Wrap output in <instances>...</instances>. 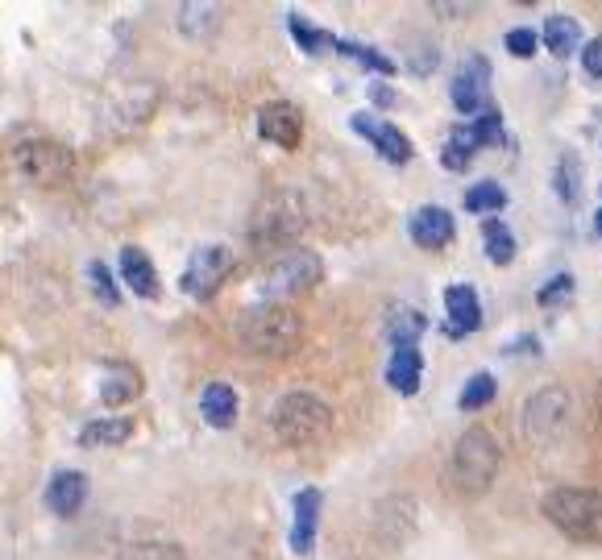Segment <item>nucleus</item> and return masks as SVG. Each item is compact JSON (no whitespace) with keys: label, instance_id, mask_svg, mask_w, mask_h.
I'll return each instance as SVG.
<instances>
[{"label":"nucleus","instance_id":"34","mask_svg":"<svg viewBox=\"0 0 602 560\" xmlns=\"http://www.w3.org/2000/svg\"><path fill=\"white\" fill-rule=\"evenodd\" d=\"M436 63H441V46H436L432 38L412 42V50H407V71H412V75H432Z\"/></svg>","mask_w":602,"mask_h":560},{"label":"nucleus","instance_id":"29","mask_svg":"<svg viewBox=\"0 0 602 560\" xmlns=\"http://www.w3.org/2000/svg\"><path fill=\"white\" fill-rule=\"evenodd\" d=\"M507 208V191H503V183H495V179H482V183H474L470 191H465V212H474V216H495V212H503Z\"/></svg>","mask_w":602,"mask_h":560},{"label":"nucleus","instance_id":"13","mask_svg":"<svg viewBox=\"0 0 602 560\" xmlns=\"http://www.w3.org/2000/svg\"><path fill=\"white\" fill-rule=\"evenodd\" d=\"M482 328V303H478V291L470 283H453L445 287V336L461 341Z\"/></svg>","mask_w":602,"mask_h":560},{"label":"nucleus","instance_id":"19","mask_svg":"<svg viewBox=\"0 0 602 560\" xmlns=\"http://www.w3.org/2000/svg\"><path fill=\"white\" fill-rule=\"evenodd\" d=\"M428 332V316L412 303H391L387 307V341L399 345H420V336Z\"/></svg>","mask_w":602,"mask_h":560},{"label":"nucleus","instance_id":"18","mask_svg":"<svg viewBox=\"0 0 602 560\" xmlns=\"http://www.w3.org/2000/svg\"><path fill=\"white\" fill-rule=\"evenodd\" d=\"M121 278L129 283L133 295H142V299L158 295V270H154L146 249H138V245H125L121 249Z\"/></svg>","mask_w":602,"mask_h":560},{"label":"nucleus","instance_id":"9","mask_svg":"<svg viewBox=\"0 0 602 560\" xmlns=\"http://www.w3.org/2000/svg\"><path fill=\"white\" fill-rule=\"evenodd\" d=\"M233 266H237L233 249H225V245H200L196 254L187 258V266L179 274V287L191 299H212L216 291L225 287V278L233 274Z\"/></svg>","mask_w":602,"mask_h":560},{"label":"nucleus","instance_id":"6","mask_svg":"<svg viewBox=\"0 0 602 560\" xmlns=\"http://www.w3.org/2000/svg\"><path fill=\"white\" fill-rule=\"evenodd\" d=\"M324 262L312 254V249H287L262 274V299L266 303H287L291 295H304L320 283Z\"/></svg>","mask_w":602,"mask_h":560},{"label":"nucleus","instance_id":"10","mask_svg":"<svg viewBox=\"0 0 602 560\" xmlns=\"http://www.w3.org/2000/svg\"><path fill=\"white\" fill-rule=\"evenodd\" d=\"M349 129L358 133V137H366V142L378 150V158H387V162H395V166H407V162H412V154H416V150H412V137H407L399 125L374 117V112H353Z\"/></svg>","mask_w":602,"mask_h":560},{"label":"nucleus","instance_id":"26","mask_svg":"<svg viewBox=\"0 0 602 560\" xmlns=\"http://www.w3.org/2000/svg\"><path fill=\"white\" fill-rule=\"evenodd\" d=\"M287 30H291L295 46L304 50V54H328V50H337V42H341L328 30H320V25H312L304 13H287Z\"/></svg>","mask_w":602,"mask_h":560},{"label":"nucleus","instance_id":"11","mask_svg":"<svg viewBox=\"0 0 602 560\" xmlns=\"http://www.w3.org/2000/svg\"><path fill=\"white\" fill-rule=\"evenodd\" d=\"M490 59L486 54H470V59L461 63V71L453 75V83H449V100H453V108L461 112V117H478V112L486 108V83H490Z\"/></svg>","mask_w":602,"mask_h":560},{"label":"nucleus","instance_id":"40","mask_svg":"<svg viewBox=\"0 0 602 560\" xmlns=\"http://www.w3.org/2000/svg\"><path fill=\"white\" fill-rule=\"evenodd\" d=\"M511 353H540V341L536 336H519V341L511 345Z\"/></svg>","mask_w":602,"mask_h":560},{"label":"nucleus","instance_id":"37","mask_svg":"<svg viewBox=\"0 0 602 560\" xmlns=\"http://www.w3.org/2000/svg\"><path fill=\"white\" fill-rule=\"evenodd\" d=\"M88 278H92V291H96L108 307L121 303V291H117V283H113V270H108L104 262H92V266H88Z\"/></svg>","mask_w":602,"mask_h":560},{"label":"nucleus","instance_id":"1","mask_svg":"<svg viewBox=\"0 0 602 560\" xmlns=\"http://www.w3.org/2000/svg\"><path fill=\"white\" fill-rule=\"evenodd\" d=\"M499 440L495 432H486V428H465L453 444V457L445 465V490L461 494V498H478L490 490V482H495V473H499Z\"/></svg>","mask_w":602,"mask_h":560},{"label":"nucleus","instance_id":"41","mask_svg":"<svg viewBox=\"0 0 602 560\" xmlns=\"http://www.w3.org/2000/svg\"><path fill=\"white\" fill-rule=\"evenodd\" d=\"M432 9H436V13H445V17H457V13H470L474 5H445V0H436Z\"/></svg>","mask_w":602,"mask_h":560},{"label":"nucleus","instance_id":"12","mask_svg":"<svg viewBox=\"0 0 602 560\" xmlns=\"http://www.w3.org/2000/svg\"><path fill=\"white\" fill-rule=\"evenodd\" d=\"M258 133L270 146L295 150L299 137H304V112H299L291 100H270V104L258 108Z\"/></svg>","mask_w":602,"mask_h":560},{"label":"nucleus","instance_id":"3","mask_svg":"<svg viewBox=\"0 0 602 560\" xmlns=\"http://www.w3.org/2000/svg\"><path fill=\"white\" fill-rule=\"evenodd\" d=\"M540 511L557 531H565L569 540H578V544H598L602 540V494L598 490L557 486V490L544 494Z\"/></svg>","mask_w":602,"mask_h":560},{"label":"nucleus","instance_id":"7","mask_svg":"<svg viewBox=\"0 0 602 560\" xmlns=\"http://www.w3.org/2000/svg\"><path fill=\"white\" fill-rule=\"evenodd\" d=\"M13 162H17L21 179H30L38 187H59L75 171V154L63 142H50V137H30V142H17Z\"/></svg>","mask_w":602,"mask_h":560},{"label":"nucleus","instance_id":"23","mask_svg":"<svg viewBox=\"0 0 602 560\" xmlns=\"http://www.w3.org/2000/svg\"><path fill=\"white\" fill-rule=\"evenodd\" d=\"M482 146H478V137H474V125H453L449 129V142H445V150H441V166L445 171H470V162H474V154H478Z\"/></svg>","mask_w":602,"mask_h":560},{"label":"nucleus","instance_id":"33","mask_svg":"<svg viewBox=\"0 0 602 560\" xmlns=\"http://www.w3.org/2000/svg\"><path fill=\"white\" fill-rule=\"evenodd\" d=\"M117 560H187L179 544H162V540H142V544H129L121 548Z\"/></svg>","mask_w":602,"mask_h":560},{"label":"nucleus","instance_id":"24","mask_svg":"<svg viewBox=\"0 0 602 560\" xmlns=\"http://www.w3.org/2000/svg\"><path fill=\"white\" fill-rule=\"evenodd\" d=\"M337 54H345V59H353V63H362L366 71H374V75H382V79H391V75L399 71V63L391 59V54L378 50V46H370V42L341 38V42H337Z\"/></svg>","mask_w":602,"mask_h":560},{"label":"nucleus","instance_id":"20","mask_svg":"<svg viewBox=\"0 0 602 560\" xmlns=\"http://www.w3.org/2000/svg\"><path fill=\"white\" fill-rule=\"evenodd\" d=\"M540 42H544V50H553V59H569L573 50H582V25H578V17H569V13L544 17Z\"/></svg>","mask_w":602,"mask_h":560},{"label":"nucleus","instance_id":"31","mask_svg":"<svg viewBox=\"0 0 602 560\" xmlns=\"http://www.w3.org/2000/svg\"><path fill=\"white\" fill-rule=\"evenodd\" d=\"M495 395H499V382H495V374H486V370H478L470 382L461 386V411H482V407H490L495 403Z\"/></svg>","mask_w":602,"mask_h":560},{"label":"nucleus","instance_id":"38","mask_svg":"<svg viewBox=\"0 0 602 560\" xmlns=\"http://www.w3.org/2000/svg\"><path fill=\"white\" fill-rule=\"evenodd\" d=\"M582 71H586L590 79H602V34H598V38H586V46H582Z\"/></svg>","mask_w":602,"mask_h":560},{"label":"nucleus","instance_id":"17","mask_svg":"<svg viewBox=\"0 0 602 560\" xmlns=\"http://www.w3.org/2000/svg\"><path fill=\"white\" fill-rule=\"evenodd\" d=\"M387 382H391V390H399V395H416L420 382H424V353L416 345H399L387 361Z\"/></svg>","mask_w":602,"mask_h":560},{"label":"nucleus","instance_id":"22","mask_svg":"<svg viewBox=\"0 0 602 560\" xmlns=\"http://www.w3.org/2000/svg\"><path fill=\"white\" fill-rule=\"evenodd\" d=\"M129 436H133V419H125V415H100V419H92L84 432H79V444H84V448H117Z\"/></svg>","mask_w":602,"mask_h":560},{"label":"nucleus","instance_id":"4","mask_svg":"<svg viewBox=\"0 0 602 560\" xmlns=\"http://www.w3.org/2000/svg\"><path fill=\"white\" fill-rule=\"evenodd\" d=\"M270 428H275V436L287 448H308V444L328 436L333 411H328V403H320L316 395H308V390H291V395H283L275 403V411H270Z\"/></svg>","mask_w":602,"mask_h":560},{"label":"nucleus","instance_id":"36","mask_svg":"<svg viewBox=\"0 0 602 560\" xmlns=\"http://www.w3.org/2000/svg\"><path fill=\"white\" fill-rule=\"evenodd\" d=\"M569 299H573V274H565V270L553 274L549 283L540 287V295H536L540 307H561V303H569Z\"/></svg>","mask_w":602,"mask_h":560},{"label":"nucleus","instance_id":"28","mask_svg":"<svg viewBox=\"0 0 602 560\" xmlns=\"http://www.w3.org/2000/svg\"><path fill=\"white\" fill-rule=\"evenodd\" d=\"M474 137H478L482 150H486V146H507V150H515V142H511L507 129H503V108H499L495 100H486V108L474 117Z\"/></svg>","mask_w":602,"mask_h":560},{"label":"nucleus","instance_id":"8","mask_svg":"<svg viewBox=\"0 0 602 560\" xmlns=\"http://www.w3.org/2000/svg\"><path fill=\"white\" fill-rule=\"evenodd\" d=\"M569 428V390L565 386H540L524 403V436L536 448H553Z\"/></svg>","mask_w":602,"mask_h":560},{"label":"nucleus","instance_id":"32","mask_svg":"<svg viewBox=\"0 0 602 560\" xmlns=\"http://www.w3.org/2000/svg\"><path fill=\"white\" fill-rule=\"evenodd\" d=\"M138 395H142V374H133V370H125L121 378H108V382L100 386V399H104L108 407L129 403V399H138Z\"/></svg>","mask_w":602,"mask_h":560},{"label":"nucleus","instance_id":"42","mask_svg":"<svg viewBox=\"0 0 602 560\" xmlns=\"http://www.w3.org/2000/svg\"><path fill=\"white\" fill-rule=\"evenodd\" d=\"M594 233H598V237H602V208H598V212H594Z\"/></svg>","mask_w":602,"mask_h":560},{"label":"nucleus","instance_id":"5","mask_svg":"<svg viewBox=\"0 0 602 560\" xmlns=\"http://www.w3.org/2000/svg\"><path fill=\"white\" fill-rule=\"evenodd\" d=\"M308 224V212H304V200L299 191H270L266 200L254 208V220H250V241L262 245V249H279L287 241H295L304 233Z\"/></svg>","mask_w":602,"mask_h":560},{"label":"nucleus","instance_id":"15","mask_svg":"<svg viewBox=\"0 0 602 560\" xmlns=\"http://www.w3.org/2000/svg\"><path fill=\"white\" fill-rule=\"evenodd\" d=\"M320 507H324V494L316 486L299 490L291 498V511H295V523H291V552L295 556H312L316 548V527H320Z\"/></svg>","mask_w":602,"mask_h":560},{"label":"nucleus","instance_id":"35","mask_svg":"<svg viewBox=\"0 0 602 560\" xmlns=\"http://www.w3.org/2000/svg\"><path fill=\"white\" fill-rule=\"evenodd\" d=\"M503 46H507L511 59H532V54L540 50V34H536V30H528V25H515V30H507Z\"/></svg>","mask_w":602,"mask_h":560},{"label":"nucleus","instance_id":"2","mask_svg":"<svg viewBox=\"0 0 602 560\" xmlns=\"http://www.w3.org/2000/svg\"><path fill=\"white\" fill-rule=\"evenodd\" d=\"M237 341L258 357H287L304 341V320L287 303H254L237 320Z\"/></svg>","mask_w":602,"mask_h":560},{"label":"nucleus","instance_id":"30","mask_svg":"<svg viewBox=\"0 0 602 560\" xmlns=\"http://www.w3.org/2000/svg\"><path fill=\"white\" fill-rule=\"evenodd\" d=\"M179 30L187 38H208L221 30V9L216 5H179Z\"/></svg>","mask_w":602,"mask_h":560},{"label":"nucleus","instance_id":"27","mask_svg":"<svg viewBox=\"0 0 602 560\" xmlns=\"http://www.w3.org/2000/svg\"><path fill=\"white\" fill-rule=\"evenodd\" d=\"M482 245H486V258L495 262V266H511V258H515V237H511V229H507L499 216H486V220H482Z\"/></svg>","mask_w":602,"mask_h":560},{"label":"nucleus","instance_id":"16","mask_svg":"<svg viewBox=\"0 0 602 560\" xmlns=\"http://www.w3.org/2000/svg\"><path fill=\"white\" fill-rule=\"evenodd\" d=\"M84 498H88V473H79V469H59L46 486V507L54 515H63V519L79 515Z\"/></svg>","mask_w":602,"mask_h":560},{"label":"nucleus","instance_id":"21","mask_svg":"<svg viewBox=\"0 0 602 560\" xmlns=\"http://www.w3.org/2000/svg\"><path fill=\"white\" fill-rule=\"evenodd\" d=\"M200 411L212 428H233L237 419V390L229 382H208L200 395Z\"/></svg>","mask_w":602,"mask_h":560},{"label":"nucleus","instance_id":"39","mask_svg":"<svg viewBox=\"0 0 602 560\" xmlns=\"http://www.w3.org/2000/svg\"><path fill=\"white\" fill-rule=\"evenodd\" d=\"M370 100H374L378 108H391V104L399 100V92L391 88V83H374V88H370Z\"/></svg>","mask_w":602,"mask_h":560},{"label":"nucleus","instance_id":"14","mask_svg":"<svg viewBox=\"0 0 602 560\" xmlns=\"http://www.w3.org/2000/svg\"><path fill=\"white\" fill-rule=\"evenodd\" d=\"M407 233H412V241L420 249H441L457 237V216L441 204H424L412 212V220H407Z\"/></svg>","mask_w":602,"mask_h":560},{"label":"nucleus","instance_id":"25","mask_svg":"<svg viewBox=\"0 0 602 560\" xmlns=\"http://www.w3.org/2000/svg\"><path fill=\"white\" fill-rule=\"evenodd\" d=\"M553 191H557V200L569 204V208L582 200V158L573 150H565L553 166Z\"/></svg>","mask_w":602,"mask_h":560}]
</instances>
